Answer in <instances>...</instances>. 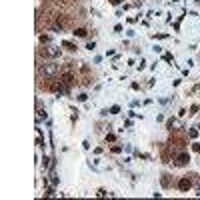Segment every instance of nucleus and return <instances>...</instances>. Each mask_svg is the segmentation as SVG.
<instances>
[{
    "instance_id": "3",
    "label": "nucleus",
    "mask_w": 200,
    "mask_h": 200,
    "mask_svg": "<svg viewBox=\"0 0 200 200\" xmlns=\"http://www.w3.org/2000/svg\"><path fill=\"white\" fill-rule=\"evenodd\" d=\"M74 34L82 38V36H86V30H84V28H76V30H74Z\"/></svg>"
},
{
    "instance_id": "7",
    "label": "nucleus",
    "mask_w": 200,
    "mask_h": 200,
    "mask_svg": "<svg viewBox=\"0 0 200 200\" xmlns=\"http://www.w3.org/2000/svg\"><path fill=\"white\" fill-rule=\"evenodd\" d=\"M112 152H114V154H120V152H122V148H120V146H112Z\"/></svg>"
},
{
    "instance_id": "9",
    "label": "nucleus",
    "mask_w": 200,
    "mask_h": 200,
    "mask_svg": "<svg viewBox=\"0 0 200 200\" xmlns=\"http://www.w3.org/2000/svg\"><path fill=\"white\" fill-rule=\"evenodd\" d=\"M120 2H122V0H110V4H114V6H118Z\"/></svg>"
},
{
    "instance_id": "5",
    "label": "nucleus",
    "mask_w": 200,
    "mask_h": 200,
    "mask_svg": "<svg viewBox=\"0 0 200 200\" xmlns=\"http://www.w3.org/2000/svg\"><path fill=\"white\" fill-rule=\"evenodd\" d=\"M118 112H120L118 106H112V108H110V114H118Z\"/></svg>"
},
{
    "instance_id": "4",
    "label": "nucleus",
    "mask_w": 200,
    "mask_h": 200,
    "mask_svg": "<svg viewBox=\"0 0 200 200\" xmlns=\"http://www.w3.org/2000/svg\"><path fill=\"white\" fill-rule=\"evenodd\" d=\"M62 82H64V84H70V82H72V76H70V74H64V76H62Z\"/></svg>"
},
{
    "instance_id": "6",
    "label": "nucleus",
    "mask_w": 200,
    "mask_h": 200,
    "mask_svg": "<svg viewBox=\"0 0 200 200\" xmlns=\"http://www.w3.org/2000/svg\"><path fill=\"white\" fill-rule=\"evenodd\" d=\"M114 140H116L114 134H108V136H106V142H114Z\"/></svg>"
},
{
    "instance_id": "8",
    "label": "nucleus",
    "mask_w": 200,
    "mask_h": 200,
    "mask_svg": "<svg viewBox=\"0 0 200 200\" xmlns=\"http://www.w3.org/2000/svg\"><path fill=\"white\" fill-rule=\"evenodd\" d=\"M198 136V130H190V138H196Z\"/></svg>"
},
{
    "instance_id": "1",
    "label": "nucleus",
    "mask_w": 200,
    "mask_h": 200,
    "mask_svg": "<svg viewBox=\"0 0 200 200\" xmlns=\"http://www.w3.org/2000/svg\"><path fill=\"white\" fill-rule=\"evenodd\" d=\"M178 188H180V190H190V188H192V182L188 180V178H182V180L178 182Z\"/></svg>"
},
{
    "instance_id": "10",
    "label": "nucleus",
    "mask_w": 200,
    "mask_h": 200,
    "mask_svg": "<svg viewBox=\"0 0 200 200\" xmlns=\"http://www.w3.org/2000/svg\"><path fill=\"white\" fill-rule=\"evenodd\" d=\"M194 152H200V144H194Z\"/></svg>"
},
{
    "instance_id": "2",
    "label": "nucleus",
    "mask_w": 200,
    "mask_h": 200,
    "mask_svg": "<svg viewBox=\"0 0 200 200\" xmlns=\"http://www.w3.org/2000/svg\"><path fill=\"white\" fill-rule=\"evenodd\" d=\"M176 162H178V164H186V162H188V156H186V154H180Z\"/></svg>"
}]
</instances>
